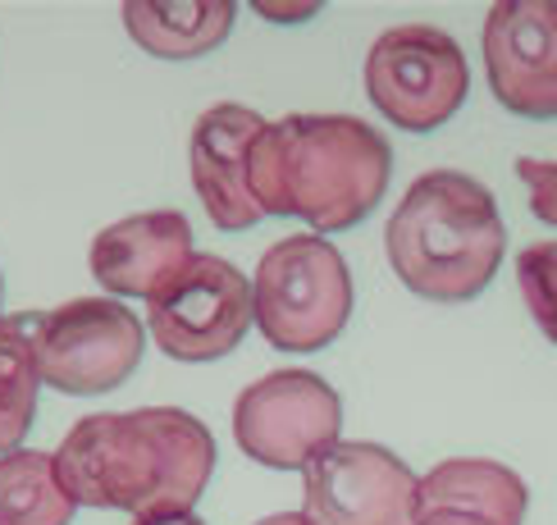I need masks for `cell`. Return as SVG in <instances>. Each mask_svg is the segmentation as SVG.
<instances>
[{"label": "cell", "mask_w": 557, "mask_h": 525, "mask_svg": "<svg viewBox=\"0 0 557 525\" xmlns=\"http://www.w3.org/2000/svg\"><path fill=\"white\" fill-rule=\"evenodd\" d=\"M517 288L540 334L557 342V242H530L517 251Z\"/></svg>", "instance_id": "e0dca14e"}, {"label": "cell", "mask_w": 557, "mask_h": 525, "mask_svg": "<svg viewBox=\"0 0 557 525\" xmlns=\"http://www.w3.org/2000/svg\"><path fill=\"white\" fill-rule=\"evenodd\" d=\"M416 525H494V521H480V516H461V512H421Z\"/></svg>", "instance_id": "44dd1931"}, {"label": "cell", "mask_w": 557, "mask_h": 525, "mask_svg": "<svg viewBox=\"0 0 557 525\" xmlns=\"http://www.w3.org/2000/svg\"><path fill=\"white\" fill-rule=\"evenodd\" d=\"M393 178V147L357 114H288L251 147V197L261 215L307 220L315 234L375 215Z\"/></svg>", "instance_id": "7a4b0ae2"}, {"label": "cell", "mask_w": 557, "mask_h": 525, "mask_svg": "<svg viewBox=\"0 0 557 525\" xmlns=\"http://www.w3.org/2000/svg\"><path fill=\"white\" fill-rule=\"evenodd\" d=\"M357 288L347 261L320 234H293L265 247L251 274V325L278 352H320L347 329Z\"/></svg>", "instance_id": "277c9868"}, {"label": "cell", "mask_w": 557, "mask_h": 525, "mask_svg": "<svg viewBox=\"0 0 557 525\" xmlns=\"http://www.w3.org/2000/svg\"><path fill=\"white\" fill-rule=\"evenodd\" d=\"M74 493L55 471V452L14 448L0 457V525H69Z\"/></svg>", "instance_id": "9a60e30c"}, {"label": "cell", "mask_w": 557, "mask_h": 525, "mask_svg": "<svg viewBox=\"0 0 557 525\" xmlns=\"http://www.w3.org/2000/svg\"><path fill=\"white\" fill-rule=\"evenodd\" d=\"M257 525H311L301 512H278V516H265V521H257Z\"/></svg>", "instance_id": "7402d4cb"}, {"label": "cell", "mask_w": 557, "mask_h": 525, "mask_svg": "<svg viewBox=\"0 0 557 525\" xmlns=\"http://www.w3.org/2000/svg\"><path fill=\"white\" fill-rule=\"evenodd\" d=\"M238 5L228 0H170V5H124V28L160 60H197L234 33Z\"/></svg>", "instance_id": "5bb4252c"}, {"label": "cell", "mask_w": 557, "mask_h": 525, "mask_svg": "<svg viewBox=\"0 0 557 525\" xmlns=\"http://www.w3.org/2000/svg\"><path fill=\"white\" fill-rule=\"evenodd\" d=\"M393 274L425 302H471L494 284L507 224L494 192L461 170H425L388 215Z\"/></svg>", "instance_id": "3957f363"}, {"label": "cell", "mask_w": 557, "mask_h": 525, "mask_svg": "<svg viewBox=\"0 0 557 525\" xmlns=\"http://www.w3.org/2000/svg\"><path fill=\"white\" fill-rule=\"evenodd\" d=\"M147 348V320L120 297H74L33 320V352L41 384L69 398H97L120 388Z\"/></svg>", "instance_id": "5b68a950"}, {"label": "cell", "mask_w": 557, "mask_h": 525, "mask_svg": "<svg viewBox=\"0 0 557 525\" xmlns=\"http://www.w3.org/2000/svg\"><path fill=\"white\" fill-rule=\"evenodd\" d=\"M37 315H0V457L23 443L37 421V352H33Z\"/></svg>", "instance_id": "2e32d148"}, {"label": "cell", "mask_w": 557, "mask_h": 525, "mask_svg": "<svg viewBox=\"0 0 557 525\" xmlns=\"http://www.w3.org/2000/svg\"><path fill=\"white\" fill-rule=\"evenodd\" d=\"M301 516L311 525H416L421 479L398 452L338 439L301 471Z\"/></svg>", "instance_id": "9c48e42d"}, {"label": "cell", "mask_w": 557, "mask_h": 525, "mask_svg": "<svg viewBox=\"0 0 557 525\" xmlns=\"http://www.w3.org/2000/svg\"><path fill=\"white\" fill-rule=\"evenodd\" d=\"M517 178L525 183V192H530V211L557 228V160L521 155L517 160Z\"/></svg>", "instance_id": "ac0fdd59"}, {"label": "cell", "mask_w": 557, "mask_h": 525, "mask_svg": "<svg viewBox=\"0 0 557 525\" xmlns=\"http://www.w3.org/2000/svg\"><path fill=\"white\" fill-rule=\"evenodd\" d=\"M471 91V68L461 46L425 28V23H407V28H388L370 41L366 51V97L393 128L403 133H430L448 124L461 110Z\"/></svg>", "instance_id": "8992f818"}, {"label": "cell", "mask_w": 557, "mask_h": 525, "mask_svg": "<svg viewBox=\"0 0 557 525\" xmlns=\"http://www.w3.org/2000/svg\"><path fill=\"white\" fill-rule=\"evenodd\" d=\"M0 292H5V288H0Z\"/></svg>", "instance_id": "603a6c76"}, {"label": "cell", "mask_w": 557, "mask_h": 525, "mask_svg": "<svg viewBox=\"0 0 557 525\" xmlns=\"http://www.w3.org/2000/svg\"><path fill=\"white\" fill-rule=\"evenodd\" d=\"M128 525H206L197 512H151V516H133Z\"/></svg>", "instance_id": "d6986e66"}, {"label": "cell", "mask_w": 557, "mask_h": 525, "mask_svg": "<svg viewBox=\"0 0 557 525\" xmlns=\"http://www.w3.org/2000/svg\"><path fill=\"white\" fill-rule=\"evenodd\" d=\"M525 508V479L512 466L490 462V457H448L421 479V512H461L494 525H521Z\"/></svg>", "instance_id": "4fadbf2b"}, {"label": "cell", "mask_w": 557, "mask_h": 525, "mask_svg": "<svg viewBox=\"0 0 557 525\" xmlns=\"http://www.w3.org/2000/svg\"><path fill=\"white\" fill-rule=\"evenodd\" d=\"M147 329L160 352L183 365L220 361L247 338L251 279L224 257H193L147 297Z\"/></svg>", "instance_id": "52a82bcc"}, {"label": "cell", "mask_w": 557, "mask_h": 525, "mask_svg": "<svg viewBox=\"0 0 557 525\" xmlns=\"http://www.w3.org/2000/svg\"><path fill=\"white\" fill-rule=\"evenodd\" d=\"M197 257L193 251V224L178 211H143L124 215L91 238L87 265L97 284L114 297H151L165 279Z\"/></svg>", "instance_id": "7c38bea8"}, {"label": "cell", "mask_w": 557, "mask_h": 525, "mask_svg": "<svg viewBox=\"0 0 557 525\" xmlns=\"http://www.w3.org/2000/svg\"><path fill=\"white\" fill-rule=\"evenodd\" d=\"M257 14L278 18V23H293V18H311V14H320V5H257Z\"/></svg>", "instance_id": "ffe728a7"}, {"label": "cell", "mask_w": 557, "mask_h": 525, "mask_svg": "<svg viewBox=\"0 0 557 525\" xmlns=\"http://www.w3.org/2000/svg\"><path fill=\"white\" fill-rule=\"evenodd\" d=\"M55 471L78 508L101 512H193L211 485L215 439L183 407L97 411L69 425Z\"/></svg>", "instance_id": "6da1fadb"}, {"label": "cell", "mask_w": 557, "mask_h": 525, "mask_svg": "<svg viewBox=\"0 0 557 525\" xmlns=\"http://www.w3.org/2000/svg\"><path fill=\"white\" fill-rule=\"evenodd\" d=\"M343 434V402L315 371H274L234 402L238 448L270 471H307Z\"/></svg>", "instance_id": "ba28073f"}, {"label": "cell", "mask_w": 557, "mask_h": 525, "mask_svg": "<svg viewBox=\"0 0 557 525\" xmlns=\"http://www.w3.org/2000/svg\"><path fill=\"white\" fill-rule=\"evenodd\" d=\"M261 133L265 120L238 101H220L193 124V142H188L193 188L211 224L224 228V234H243V228L265 220L257 197H251V147H257Z\"/></svg>", "instance_id": "8fae6325"}, {"label": "cell", "mask_w": 557, "mask_h": 525, "mask_svg": "<svg viewBox=\"0 0 557 525\" xmlns=\"http://www.w3.org/2000/svg\"><path fill=\"white\" fill-rule=\"evenodd\" d=\"M484 68L503 110L557 120V0H503L484 14Z\"/></svg>", "instance_id": "30bf717a"}]
</instances>
